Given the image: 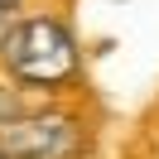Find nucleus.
Wrapping results in <instances>:
<instances>
[{"label":"nucleus","mask_w":159,"mask_h":159,"mask_svg":"<svg viewBox=\"0 0 159 159\" xmlns=\"http://www.w3.org/2000/svg\"><path fill=\"white\" fill-rule=\"evenodd\" d=\"M0 72L29 92H68L82 77L77 34L58 15H20L15 34L0 48Z\"/></svg>","instance_id":"f257e3e1"},{"label":"nucleus","mask_w":159,"mask_h":159,"mask_svg":"<svg viewBox=\"0 0 159 159\" xmlns=\"http://www.w3.org/2000/svg\"><path fill=\"white\" fill-rule=\"evenodd\" d=\"M0 154L5 159H82L87 125L63 106H20L0 120Z\"/></svg>","instance_id":"f03ea898"},{"label":"nucleus","mask_w":159,"mask_h":159,"mask_svg":"<svg viewBox=\"0 0 159 159\" xmlns=\"http://www.w3.org/2000/svg\"><path fill=\"white\" fill-rule=\"evenodd\" d=\"M15 24H20V10H15V5H0V48H5V39L15 34Z\"/></svg>","instance_id":"7ed1b4c3"},{"label":"nucleus","mask_w":159,"mask_h":159,"mask_svg":"<svg viewBox=\"0 0 159 159\" xmlns=\"http://www.w3.org/2000/svg\"><path fill=\"white\" fill-rule=\"evenodd\" d=\"M0 5H15V10H20V5H24V0H0Z\"/></svg>","instance_id":"20e7f679"},{"label":"nucleus","mask_w":159,"mask_h":159,"mask_svg":"<svg viewBox=\"0 0 159 159\" xmlns=\"http://www.w3.org/2000/svg\"><path fill=\"white\" fill-rule=\"evenodd\" d=\"M0 159H5V154H0Z\"/></svg>","instance_id":"39448f33"}]
</instances>
